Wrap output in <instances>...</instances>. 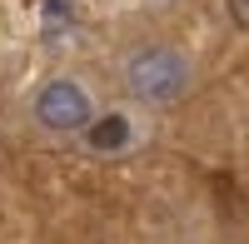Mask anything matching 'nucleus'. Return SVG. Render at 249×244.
<instances>
[{"mask_svg": "<svg viewBox=\"0 0 249 244\" xmlns=\"http://www.w3.org/2000/svg\"><path fill=\"white\" fill-rule=\"evenodd\" d=\"M190 80V65L175 50H140L130 60V90L140 100H175Z\"/></svg>", "mask_w": 249, "mask_h": 244, "instance_id": "obj_1", "label": "nucleus"}, {"mask_svg": "<svg viewBox=\"0 0 249 244\" xmlns=\"http://www.w3.org/2000/svg\"><path fill=\"white\" fill-rule=\"evenodd\" d=\"M35 115L45 120L50 130H80V125H90V100L80 85H70V80H55V85L40 90V105Z\"/></svg>", "mask_w": 249, "mask_h": 244, "instance_id": "obj_2", "label": "nucleus"}, {"mask_svg": "<svg viewBox=\"0 0 249 244\" xmlns=\"http://www.w3.org/2000/svg\"><path fill=\"white\" fill-rule=\"evenodd\" d=\"M124 139H130L124 115H110V120H100V125H90V145H95V150H120Z\"/></svg>", "mask_w": 249, "mask_h": 244, "instance_id": "obj_3", "label": "nucleus"}, {"mask_svg": "<svg viewBox=\"0 0 249 244\" xmlns=\"http://www.w3.org/2000/svg\"><path fill=\"white\" fill-rule=\"evenodd\" d=\"M230 10H234V25L244 30V25H249V5H244V0H230Z\"/></svg>", "mask_w": 249, "mask_h": 244, "instance_id": "obj_4", "label": "nucleus"}]
</instances>
